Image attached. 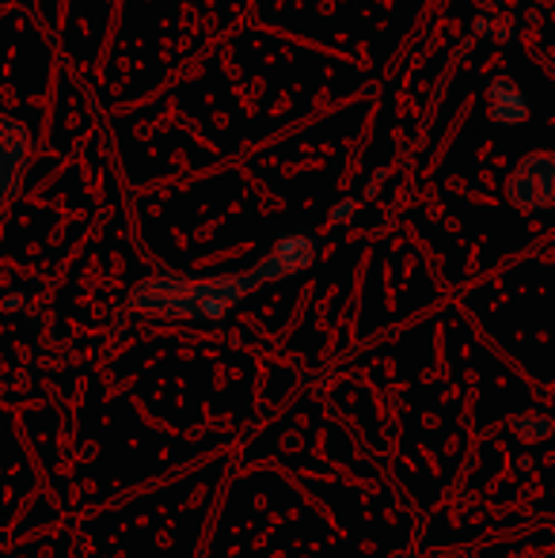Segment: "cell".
<instances>
[{"instance_id":"obj_1","label":"cell","mask_w":555,"mask_h":558,"mask_svg":"<svg viewBox=\"0 0 555 558\" xmlns=\"http://www.w3.org/2000/svg\"><path fill=\"white\" fill-rule=\"evenodd\" d=\"M260 278L255 270L244 274H214V278H191V274H153L130 293V304L141 316L153 319H198L217 324L237 312L255 293Z\"/></svg>"},{"instance_id":"obj_2","label":"cell","mask_w":555,"mask_h":558,"mask_svg":"<svg viewBox=\"0 0 555 558\" xmlns=\"http://www.w3.org/2000/svg\"><path fill=\"white\" fill-rule=\"evenodd\" d=\"M510 202L526 214L555 209V156L533 153L514 168L510 175Z\"/></svg>"},{"instance_id":"obj_3","label":"cell","mask_w":555,"mask_h":558,"mask_svg":"<svg viewBox=\"0 0 555 558\" xmlns=\"http://www.w3.org/2000/svg\"><path fill=\"white\" fill-rule=\"evenodd\" d=\"M316 255H319L316 235L312 232H289V235H281L275 247H270L267 255L252 266V270H255V278H260V286H275V281H286V278L304 274L312 263H316Z\"/></svg>"},{"instance_id":"obj_4","label":"cell","mask_w":555,"mask_h":558,"mask_svg":"<svg viewBox=\"0 0 555 558\" xmlns=\"http://www.w3.org/2000/svg\"><path fill=\"white\" fill-rule=\"evenodd\" d=\"M27 130L15 118L0 114V202H8L20 191L23 163H27Z\"/></svg>"},{"instance_id":"obj_5","label":"cell","mask_w":555,"mask_h":558,"mask_svg":"<svg viewBox=\"0 0 555 558\" xmlns=\"http://www.w3.org/2000/svg\"><path fill=\"white\" fill-rule=\"evenodd\" d=\"M491 114H495L498 125H521L526 122V96H521V88L514 81H506V76H498V81H491Z\"/></svg>"},{"instance_id":"obj_6","label":"cell","mask_w":555,"mask_h":558,"mask_svg":"<svg viewBox=\"0 0 555 558\" xmlns=\"http://www.w3.org/2000/svg\"><path fill=\"white\" fill-rule=\"evenodd\" d=\"M510 429L518 434V441H526V445H544V441H548V437L555 434V418H552L548 411H521V414H514Z\"/></svg>"},{"instance_id":"obj_7","label":"cell","mask_w":555,"mask_h":558,"mask_svg":"<svg viewBox=\"0 0 555 558\" xmlns=\"http://www.w3.org/2000/svg\"><path fill=\"white\" fill-rule=\"evenodd\" d=\"M350 214H354V202H339L335 214H331V221H342V217H350Z\"/></svg>"}]
</instances>
